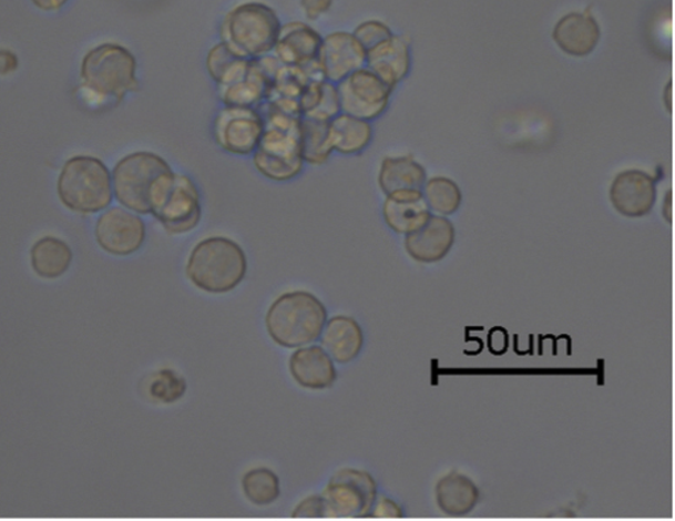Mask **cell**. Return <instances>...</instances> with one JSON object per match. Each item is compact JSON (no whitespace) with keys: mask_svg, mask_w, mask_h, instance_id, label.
I'll return each instance as SVG.
<instances>
[{"mask_svg":"<svg viewBox=\"0 0 675 521\" xmlns=\"http://www.w3.org/2000/svg\"><path fill=\"white\" fill-rule=\"evenodd\" d=\"M257 110L263 116L264 130L253 154L255 168L273 182H290L304 171L303 115L285 113L267 102Z\"/></svg>","mask_w":675,"mask_h":521,"instance_id":"1","label":"cell"},{"mask_svg":"<svg viewBox=\"0 0 675 521\" xmlns=\"http://www.w3.org/2000/svg\"><path fill=\"white\" fill-rule=\"evenodd\" d=\"M176 173L162 156L135 152L124 156L113 171L117 203L139 214H152L164 203Z\"/></svg>","mask_w":675,"mask_h":521,"instance_id":"2","label":"cell"},{"mask_svg":"<svg viewBox=\"0 0 675 521\" xmlns=\"http://www.w3.org/2000/svg\"><path fill=\"white\" fill-rule=\"evenodd\" d=\"M248 262L238 243L226 236L202 239L186 263V277L206 294L225 295L246 279Z\"/></svg>","mask_w":675,"mask_h":521,"instance_id":"3","label":"cell"},{"mask_svg":"<svg viewBox=\"0 0 675 521\" xmlns=\"http://www.w3.org/2000/svg\"><path fill=\"white\" fill-rule=\"evenodd\" d=\"M327 323V309L308 290H290L270 304L266 329L270 339L285 349H298L317 343Z\"/></svg>","mask_w":675,"mask_h":521,"instance_id":"4","label":"cell"},{"mask_svg":"<svg viewBox=\"0 0 675 521\" xmlns=\"http://www.w3.org/2000/svg\"><path fill=\"white\" fill-rule=\"evenodd\" d=\"M282 23L269 6L259 2L234 7L222 20L221 43L243 59L273 53Z\"/></svg>","mask_w":675,"mask_h":521,"instance_id":"5","label":"cell"},{"mask_svg":"<svg viewBox=\"0 0 675 521\" xmlns=\"http://www.w3.org/2000/svg\"><path fill=\"white\" fill-rule=\"evenodd\" d=\"M58 192L62 204L82 214L99 213L113 201L108 166L92 156L68 160L61 171Z\"/></svg>","mask_w":675,"mask_h":521,"instance_id":"6","label":"cell"},{"mask_svg":"<svg viewBox=\"0 0 675 521\" xmlns=\"http://www.w3.org/2000/svg\"><path fill=\"white\" fill-rule=\"evenodd\" d=\"M136 68V59L127 48L103 44L85 55L81 78L96 95L121 103L125 95L139 89Z\"/></svg>","mask_w":675,"mask_h":521,"instance_id":"7","label":"cell"},{"mask_svg":"<svg viewBox=\"0 0 675 521\" xmlns=\"http://www.w3.org/2000/svg\"><path fill=\"white\" fill-rule=\"evenodd\" d=\"M378 482L366 470L345 468L330 478L323 491L326 519H366L378 498Z\"/></svg>","mask_w":675,"mask_h":521,"instance_id":"8","label":"cell"},{"mask_svg":"<svg viewBox=\"0 0 675 521\" xmlns=\"http://www.w3.org/2000/svg\"><path fill=\"white\" fill-rule=\"evenodd\" d=\"M337 92L340 113L367 122L386 113L392 95V90L366 67L338 82Z\"/></svg>","mask_w":675,"mask_h":521,"instance_id":"9","label":"cell"},{"mask_svg":"<svg viewBox=\"0 0 675 521\" xmlns=\"http://www.w3.org/2000/svg\"><path fill=\"white\" fill-rule=\"evenodd\" d=\"M264 130L263 116L254 108L225 106L213 123L214 141L228 154L253 155Z\"/></svg>","mask_w":675,"mask_h":521,"instance_id":"10","label":"cell"},{"mask_svg":"<svg viewBox=\"0 0 675 521\" xmlns=\"http://www.w3.org/2000/svg\"><path fill=\"white\" fill-rule=\"evenodd\" d=\"M164 231L171 235H183L194 231L202 217L198 187L190 176L176 173L168 196L152 213Z\"/></svg>","mask_w":675,"mask_h":521,"instance_id":"11","label":"cell"},{"mask_svg":"<svg viewBox=\"0 0 675 521\" xmlns=\"http://www.w3.org/2000/svg\"><path fill=\"white\" fill-rule=\"evenodd\" d=\"M95 236L108 254L130 256L143 247L145 225L136 214L122 207H111L96 222Z\"/></svg>","mask_w":675,"mask_h":521,"instance_id":"12","label":"cell"},{"mask_svg":"<svg viewBox=\"0 0 675 521\" xmlns=\"http://www.w3.org/2000/svg\"><path fill=\"white\" fill-rule=\"evenodd\" d=\"M283 62L274 54L250 59L245 74L228 85L217 86V93L225 106L257 109L266 101L270 81Z\"/></svg>","mask_w":675,"mask_h":521,"instance_id":"13","label":"cell"},{"mask_svg":"<svg viewBox=\"0 0 675 521\" xmlns=\"http://www.w3.org/2000/svg\"><path fill=\"white\" fill-rule=\"evenodd\" d=\"M610 201L623 217L643 218L656 205V182L650 173L640 170L617 173L610 186Z\"/></svg>","mask_w":675,"mask_h":521,"instance_id":"14","label":"cell"},{"mask_svg":"<svg viewBox=\"0 0 675 521\" xmlns=\"http://www.w3.org/2000/svg\"><path fill=\"white\" fill-rule=\"evenodd\" d=\"M326 81L338 83L366 67V51L349 32H333L323 39L317 55Z\"/></svg>","mask_w":675,"mask_h":521,"instance_id":"15","label":"cell"},{"mask_svg":"<svg viewBox=\"0 0 675 521\" xmlns=\"http://www.w3.org/2000/svg\"><path fill=\"white\" fill-rule=\"evenodd\" d=\"M454 224L442 215L431 217L419 231L406 235L403 247L417 263L434 264L447 258L456 243Z\"/></svg>","mask_w":675,"mask_h":521,"instance_id":"16","label":"cell"},{"mask_svg":"<svg viewBox=\"0 0 675 521\" xmlns=\"http://www.w3.org/2000/svg\"><path fill=\"white\" fill-rule=\"evenodd\" d=\"M289 372L305 390H329L338 379L334 360L321 346L298 347L289 358Z\"/></svg>","mask_w":675,"mask_h":521,"instance_id":"17","label":"cell"},{"mask_svg":"<svg viewBox=\"0 0 675 521\" xmlns=\"http://www.w3.org/2000/svg\"><path fill=\"white\" fill-rule=\"evenodd\" d=\"M601 38V25L589 11L567 13L553 30L556 47L573 58H587L595 51Z\"/></svg>","mask_w":675,"mask_h":521,"instance_id":"18","label":"cell"},{"mask_svg":"<svg viewBox=\"0 0 675 521\" xmlns=\"http://www.w3.org/2000/svg\"><path fill=\"white\" fill-rule=\"evenodd\" d=\"M412 67V55L406 39L392 34L380 44L366 52V68L392 90L408 78Z\"/></svg>","mask_w":675,"mask_h":521,"instance_id":"19","label":"cell"},{"mask_svg":"<svg viewBox=\"0 0 675 521\" xmlns=\"http://www.w3.org/2000/svg\"><path fill=\"white\" fill-rule=\"evenodd\" d=\"M323 37L315 28L301 22L282 25L274 48V55L284 65H305L317 60Z\"/></svg>","mask_w":675,"mask_h":521,"instance_id":"20","label":"cell"},{"mask_svg":"<svg viewBox=\"0 0 675 521\" xmlns=\"http://www.w3.org/2000/svg\"><path fill=\"white\" fill-rule=\"evenodd\" d=\"M321 344L334 362L349 365L364 350L365 331L354 317L334 316L325 325Z\"/></svg>","mask_w":675,"mask_h":521,"instance_id":"21","label":"cell"},{"mask_svg":"<svg viewBox=\"0 0 675 521\" xmlns=\"http://www.w3.org/2000/svg\"><path fill=\"white\" fill-rule=\"evenodd\" d=\"M434 496L438 509L450 518L469 515L480 500L478 484L459 471H450L438 479Z\"/></svg>","mask_w":675,"mask_h":521,"instance_id":"22","label":"cell"},{"mask_svg":"<svg viewBox=\"0 0 675 521\" xmlns=\"http://www.w3.org/2000/svg\"><path fill=\"white\" fill-rule=\"evenodd\" d=\"M430 208L422 192L400 193L387 196L382 204V218L399 235L412 234L427 224Z\"/></svg>","mask_w":675,"mask_h":521,"instance_id":"23","label":"cell"},{"mask_svg":"<svg viewBox=\"0 0 675 521\" xmlns=\"http://www.w3.org/2000/svg\"><path fill=\"white\" fill-rule=\"evenodd\" d=\"M428 180L427 170L412 156L386 157L379 172V186L386 196L422 192Z\"/></svg>","mask_w":675,"mask_h":521,"instance_id":"24","label":"cell"},{"mask_svg":"<svg viewBox=\"0 0 675 521\" xmlns=\"http://www.w3.org/2000/svg\"><path fill=\"white\" fill-rule=\"evenodd\" d=\"M374 130L370 122L340 113L329 122V141L333 151L342 155H358L372 141Z\"/></svg>","mask_w":675,"mask_h":521,"instance_id":"25","label":"cell"},{"mask_svg":"<svg viewBox=\"0 0 675 521\" xmlns=\"http://www.w3.org/2000/svg\"><path fill=\"white\" fill-rule=\"evenodd\" d=\"M73 253L64 241L45 236L34 243L31 249V263L40 277L48 280L59 279L71 267Z\"/></svg>","mask_w":675,"mask_h":521,"instance_id":"26","label":"cell"},{"mask_svg":"<svg viewBox=\"0 0 675 521\" xmlns=\"http://www.w3.org/2000/svg\"><path fill=\"white\" fill-rule=\"evenodd\" d=\"M304 118L330 122L340 114L337 86L326 80H315L304 90L300 99Z\"/></svg>","mask_w":675,"mask_h":521,"instance_id":"27","label":"cell"},{"mask_svg":"<svg viewBox=\"0 0 675 521\" xmlns=\"http://www.w3.org/2000/svg\"><path fill=\"white\" fill-rule=\"evenodd\" d=\"M422 193L430 212L442 217L456 214L462 205L461 187L449 177L436 176L427 180Z\"/></svg>","mask_w":675,"mask_h":521,"instance_id":"28","label":"cell"},{"mask_svg":"<svg viewBox=\"0 0 675 521\" xmlns=\"http://www.w3.org/2000/svg\"><path fill=\"white\" fill-rule=\"evenodd\" d=\"M301 152L306 164L318 166L327 163L334 152L329 141V122L303 116Z\"/></svg>","mask_w":675,"mask_h":521,"instance_id":"29","label":"cell"},{"mask_svg":"<svg viewBox=\"0 0 675 521\" xmlns=\"http://www.w3.org/2000/svg\"><path fill=\"white\" fill-rule=\"evenodd\" d=\"M250 59L236 55L225 44H217L206 55V68L208 74L217 86H225L239 80L246 73Z\"/></svg>","mask_w":675,"mask_h":521,"instance_id":"30","label":"cell"},{"mask_svg":"<svg viewBox=\"0 0 675 521\" xmlns=\"http://www.w3.org/2000/svg\"><path fill=\"white\" fill-rule=\"evenodd\" d=\"M242 491L248 502L255 505H269L282 496L280 479L273 470L256 468L243 476Z\"/></svg>","mask_w":675,"mask_h":521,"instance_id":"31","label":"cell"},{"mask_svg":"<svg viewBox=\"0 0 675 521\" xmlns=\"http://www.w3.org/2000/svg\"><path fill=\"white\" fill-rule=\"evenodd\" d=\"M186 388L185 378L181 377L177 371L172 368H162L152 375L149 395L157 405L171 406L184 398Z\"/></svg>","mask_w":675,"mask_h":521,"instance_id":"32","label":"cell"},{"mask_svg":"<svg viewBox=\"0 0 675 521\" xmlns=\"http://www.w3.org/2000/svg\"><path fill=\"white\" fill-rule=\"evenodd\" d=\"M354 37L357 39L365 51H370L371 48L392 37L391 28L387 24L378 22V20H368V22L359 24L355 28Z\"/></svg>","mask_w":675,"mask_h":521,"instance_id":"33","label":"cell"},{"mask_svg":"<svg viewBox=\"0 0 675 521\" xmlns=\"http://www.w3.org/2000/svg\"><path fill=\"white\" fill-rule=\"evenodd\" d=\"M292 518L295 519H321L326 518V507L321 496H311L301 500L296 505Z\"/></svg>","mask_w":675,"mask_h":521,"instance_id":"34","label":"cell"},{"mask_svg":"<svg viewBox=\"0 0 675 521\" xmlns=\"http://www.w3.org/2000/svg\"><path fill=\"white\" fill-rule=\"evenodd\" d=\"M406 517L402 507L395 502L393 499L386 496H378L376 498L370 518L375 519H402Z\"/></svg>","mask_w":675,"mask_h":521,"instance_id":"35","label":"cell"},{"mask_svg":"<svg viewBox=\"0 0 675 521\" xmlns=\"http://www.w3.org/2000/svg\"><path fill=\"white\" fill-rule=\"evenodd\" d=\"M334 0H301L306 18L317 20L331 9Z\"/></svg>","mask_w":675,"mask_h":521,"instance_id":"36","label":"cell"},{"mask_svg":"<svg viewBox=\"0 0 675 521\" xmlns=\"http://www.w3.org/2000/svg\"><path fill=\"white\" fill-rule=\"evenodd\" d=\"M18 68V58L10 51L0 50V74H9Z\"/></svg>","mask_w":675,"mask_h":521,"instance_id":"37","label":"cell"},{"mask_svg":"<svg viewBox=\"0 0 675 521\" xmlns=\"http://www.w3.org/2000/svg\"><path fill=\"white\" fill-rule=\"evenodd\" d=\"M31 2L43 11H58L64 7L69 0H31Z\"/></svg>","mask_w":675,"mask_h":521,"instance_id":"38","label":"cell"},{"mask_svg":"<svg viewBox=\"0 0 675 521\" xmlns=\"http://www.w3.org/2000/svg\"><path fill=\"white\" fill-rule=\"evenodd\" d=\"M672 207H673V198H672V192L666 194V197L664 200V212L666 211L667 214L665 215V218L667 219V222H672Z\"/></svg>","mask_w":675,"mask_h":521,"instance_id":"39","label":"cell"},{"mask_svg":"<svg viewBox=\"0 0 675 521\" xmlns=\"http://www.w3.org/2000/svg\"><path fill=\"white\" fill-rule=\"evenodd\" d=\"M673 83L669 82L667 83V86L664 90V95H667V100H665L664 102L667 104V106H669V111H672V103H673Z\"/></svg>","mask_w":675,"mask_h":521,"instance_id":"40","label":"cell"}]
</instances>
